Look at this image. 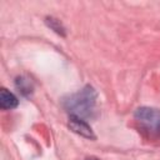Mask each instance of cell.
Masks as SVG:
<instances>
[{
  "label": "cell",
  "instance_id": "6da1fadb",
  "mask_svg": "<svg viewBox=\"0 0 160 160\" xmlns=\"http://www.w3.org/2000/svg\"><path fill=\"white\" fill-rule=\"evenodd\" d=\"M98 100V92L91 85L84 86L75 94L69 95L64 99V108L69 115H75L81 119H89L95 112Z\"/></svg>",
  "mask_w": 160,
  "mask_h": 160
},
{
  "label": "cell",
  "instance_id": "7a4b0ae2",
  "mask_svg": "<svg viewBox=\"0 0 160 160\" xmlns=\"http://www.w3.org/2000/svg\"><path fill=\"white\" fill-rule=\"evenodd\" d=\"M135 120L151 136L160 138V109L141 106L134 112Z\"/></svg>",
  "mask_w": 160,
  "mask_h": 160
},
{
  "label": "cell",
  "instance_id": "3957f363",
  "mask_svg": "<svg viewBox=\"0 0 160 160\" xmlns=\"http://www.w3.org/2000/svg\"><path fill=\"white\" fill-rule=\"evenodd\" d=\"M68 126L70 128L71 131H74L75 134L85 138V139H90V140H95L96 136L91 129V126L86 122V120L75 116V115H69V122Z\"/></svg>",
  "mask_w": 160,
  "mask_h": 160
},
{
  "label": "cell",
  "instance_id": "277c9868",
  "mask_svg": "<svg viewBox=\"0 0 160 160\" xmlns=\"http://www.w3.org/2000/svg\"><path fill=\"white\" fill-rule=\"evenodd\" d=\"M18 105H19L18 98L11 91L2 88L0 90V108L2 110H11V109H15Z\"/></svg>",
  "mask_w": 160,
  "mask_h": 160
},
{
  "label": "cell",
  "instance_id": "5b68a950",
  "mask_svg": "<svg viewBox=\"0 0 160 160\" xmlns=\"http://www.w3.org/2000/svg\"><path fill=\"white\" fill-rule=\"evenodd\" d=\"M15 85H16V88L19 89V91L22 94V95H25V96H28V95H30L31 92H32V82L30 81V79L29 78H25V76H19V78H16V80H15Z\"/></svg>",
  "mask_w": 160,
  "mask_h": 160
},
{
  "label": "cell",
  "instance_id": "8992f818",
  "mask_svg": "<svg viewBox=\"0 0 160 160\" xmlns=\"http://www.w3.org/2000/svg\"><path fill=\"white\" fill-rule=\"evenodd\" d=\"M45 22L48 24V26L49 28H51L55 32H58V34H60V35H65V29L62 28V25H61V22L58 20V19H55V18H46V20H45Z\"/></svg>",
  "mask_w": 160,
  "mask_h": 160
},
{
  "label": "cell",
  "instance_id": "52a82bcc",
  "mask_svg": "<svg viewBox=\"0 0 160 160\" xmlns=\"http://www.w3.org/2000/svg\"><path fill=\"white\" fill-rule=\"evenodd\" d=\"M86 160H99L98 158H94V156H90V158H86Z\"/></svg>",
  "mask_w": 160,
  "mask_h": 160
}]
</instances>
